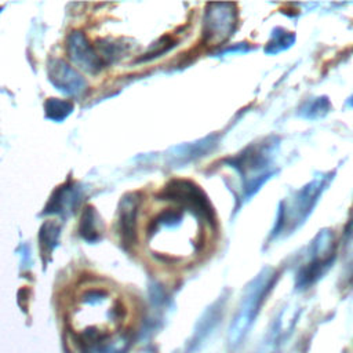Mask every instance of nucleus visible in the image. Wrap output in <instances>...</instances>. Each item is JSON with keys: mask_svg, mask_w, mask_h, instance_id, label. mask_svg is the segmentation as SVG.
I'll use <instances>...</instances> for the list:
<instances>
[{"mask_svg": "<svg viewBox=\"0 0 353 353\" xmlns=\"http://www.w3.org/2000/svg\"><path fill=\"white\" fill-rule=\"evenodd\" d=\"M153 251L168 261H185L197 254L203 244L199 219L188 208H167L149 229Z\"/></svg>", "mask_w": 353, "mask_h": 353, "instance_id": "nucleus-1", "label": "nucleus"}, {"mask_svg": "<svg viewBox=\"0 0 353 353\" xmlns=\"http://www.w3.org/2000/svg\"><path fill=\"white\" fill-rule=\"evenodd\" d=\"M270 284V273L259 276L255 283L248 288V294L244 298L239 313L236 314L230 330H229V343L230 345H237L243 336L245 335L250 324L252 323L256 312L259 302L262 296L265 295L266 290L269 288Z\"/></svg>", "mask_w": 353, "mask_h": 353, "instance_id": "nucleus-2", "label": "nucleus"}, {"mask_svg": "<svg viewBox=\"0 0 353 353\" xmlns=\"http://www.w3.org/2000/svg\"><path fill=\"white\" fill-rule=\"evenodd\" d=\"M66 50L69 58L80 69L88 73H97L102 69L103 62L99 54L94 50V47L88 43V40L81 32H73L72 34H69Z\"/></svg>", "mask_w": 353, "mask_h": 353, "instance_id": "nucleus-3", "label": "nucleus"}, {"mask_svg": "<svg viewBox=\"0 0 353 353\" xmlns=\"http://www.w3.org/2000/svg\"><path fill=\"white\" fill-rule=\"evenodd\" d=\"M47 73L54 87H57L63 94L80 95L85 90L84 79L70 65L61 59L50 61Z\"/></svg>", "mask_w": 353, "mask_h": 353, "instance_id": "nucleus-4", "label": "nucleus"}, {"mask_svg": "<svg viewBox=\"0 0 353 353\" xmlns=\"http://www.w3.org/2000/svg\"><path fill=\"white\" fill-rule=\"evenodd\" d=\"M79 190L76 188H70L69 185H65L59 188L54 196L51 197L46 212H57V214H65L66 211H73L79 201Z\"/></svg>", "mask_w": 353, "mask_h": 353, "instance_id": "nucleus-5", "label": "nucleus"}, {"mask_svg": "<svg viewBox=\"0 0 353 353\" xmlns=\"http://www.w3.org/2000/svg\"><path fill=\"white\" fill-rule=\"evenodd\" d=\"M101 219L98 218V214L94 211L92 207H87L81 215L80 219V234L87 240V241H95L99 239V222Z\"/></svg>", "mask_w": 353, "mask_h": 353, "instance_id": "nucleus-6", "label": "nucleus"}, {"mask_svg": "<svg viewBox=\"0 0 353 353\" xmlns=\"http://www.w3.org/2000/svg\"><path fill=\"white\" fill-rule=\"evenodd\" d=\"M44 110H46V114L48 119L55 120V121H62L72 113L73 103L70 101H65V99L50 98L46 101Z\"/></svg>", "mask_w": 353, "mask_h": 353, "instance_id": "nucleus-7", "label": "nucleus"}, {"mask_svg": "<svg viewBox=\"0 0 353 353\" xmlns=\"http://www.w3.org/2000/svg\"><path fill=\"white\" fill-rule=\"evenodd\" d=\"M59 237V225L55 221H47L40 229V244L43 252L50 254L51 250L57 245Z\"/></svg>", "mask_w": 353, "mask_h": 353, "instance_id": "nucleus-8", "label": "nucleus"}]
</instances>
